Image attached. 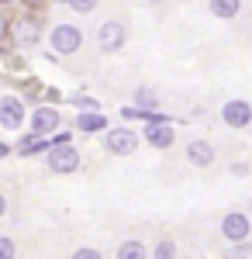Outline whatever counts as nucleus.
<instances>
[{
    "label": "nucleus",
    "instance_id": "obj_2",
    "mask_svg": "<svg viewBox=\"0 0 252 259\" xmlns=\"http://www.w3.org/2000/svg\"><path fill=\"white\" fill-rule=\"evenodd\" d=\"M49 41H52V52L56 56H73V52H79V45H83V31H79L76 24H56L49 31Z\"/></svg>",
    "mask_w": 252,
    "mask_h": 259
},
{
    "label": "nucleus",
    "instance_id": "obj_7",
    "mask_svg": "<svg viewBox=\"0 0 252 259\" xmlns=\"http://www.w3.org/2000/svg\"><path fill=\"white\" fill-rule=\"evenodd\" d=\"M0 124L7 132H18L24 124V104L18 97H0Z\"/></svg>",
    "mask_w": 252,
    "mask_h": 259
},
{
    "label": "nucleus",
    "instance_id": "obj_26",
    "mask_svg": "<svg viewBox=\"0 0 252 259\" xmlns=\"http://www.w3.org/2000/svg\"><path fill=\"white\" fill-rule=\"evenodd\" d=\"M0 4H14V0H0Z\"/></svg>",
    "mask_w": 252,
    "mask_h": 259
},
{
    "label": "nucleus",
    "instance_id": "obj_12",
    "mask_svg": "<svg viewBox=\"0 0 252 259\" xmlns=\"http://www.w3.org/2000/svg\"><path fill=\"white\" fill-rule=\"evenodd\" d=\"M14 35H18L21 45H35L41 35V28H38V21H31V18H21L18 21V28H14Z\"/></svg>",
    "mask_w": 252,
    "mask_h": 259
},
{
    "label": "nucleus",
    "instance_id": "obj_4",
    "mask_svg": "<svg viewBox=\"0 0 252 259\" xmlns=\"http://www.w3.org/2000/svg\"><path fill=\"white\" fill-rule=\"evenodd\" d=\"M104 149H107L111 156H132L138 149V135L132 128H111L107 139H104Z\"/></svg>",
    "mask_w": 252,
    "mask_h": 259
},
{
    "label": "nucleus",
    "instance_id": "obj_5",
    "mask_svg": "<svg viewBox=\"0 0 252 259\" xmlns=\"http://www.w3.org/2000/svg\"><path fill=\"white\" fill-rule=\"evenodd\" d=\"M221 121L228 128H245V124H252V104L249 100H225L221 104Z\"/></svg>",
    "mask_w": 252,
    "mask_h": 259
},
{
    "label": "nucleus",
    "instance_id": "obj_16",
    "mask_svg": "<svg viewBox=\"0 0 252 259\" xmlns=\"http://www.w3.org/2000/svg\"><path fill=\"white\" fill-rule=\"evenodd\" d=\"M142 256H145V245L142 242H124L117 249V259H142Z\"/></svg>",
    "mask_w": 252,
    "mask_h": 259
},
{
    "label": "nucleus",
    "instance_id": "obj_23",
    "mask_svg": "<svg viewBox=\"0 0 252 259\" xmlns=\"http://www.w3.org/2000/svg\"><path fill=\"white\" fill-rule=\"evenodd\" d=\"M4 35H7V18L0 14V38H4Z\"/></svg>",
    "mask_w": 252,
    "mask_h": 259
},
{
    "label": "nucleus",
    "instance_id": "obj_27",
    "mask_svg": "<svg viewBox=\"0 0 252 259\" xmlns=\"http://www.w3.org/2000/svg\"><path fill=\"white\" fill-rule=\"evenodd\" d=\"M59 4H69V0H59Z\"/></svg>",
    "mask_w": 252,
    "mask_h": 259
},
{
    "label": "nucleus",
    "instance_id": "obj_25",
    "mask_svg": "<svg viewBox=\"0 0 252 259\" xmlns=\"http://www.w3.org/2000/svg\"><path fill=\"white\" fill-rule=\"evenodd\" d=\"M7 152H11V145H7V142H0V159H4Z\"/></svg>",
    "mask_w": 252,
    "mask_h": 259
},
{
    "label": "nucleus",
    "instance_id": "obj_28",
    "mask_svg": "<svg viewBox=\"0 0 252 259\" xmlns=\"http://www.w3.org/2000/svg\"><path fill=\"white\" fill-rule=\"evenodd\" d=\"M149 4H159V0H149Z\"/></svg>",
    "mask_w": 252,
    "mask_h": 259
},
{
    "label": "nucleus",
    "instance_id": "obj_24",
    "mask_svg": "<svg viewBox=\"0 0 252 259\" xmlns=\"http://www.w3.org/2000/svg\"><path fill=\"white\" fill-rule=\"evenodd\" d=\"M4 214H7V197L0 194V218H4Z\"/></svg>",
    "mask_w": 252,
    "mask_h": 259
},
{
    "label": "nucleus",
    "instance_id": "obj_1",
    "mask_svg": "<svg viewBox=\"0 0 252 259\" xmlns=\"http://www.w3.org/2000/svg\"><path fill=\"white\" fill-rule=\"evenodd\" d=\"M45 162H49L52 173L69 177V173H76V169H79V149H76V145H69V142H52Z\"/></svg>",
    "mask_w": 252,
    "mask_h": 259
},
{
    "label": "nucleus",
    "instance_id": "obj_13",
    "mask_svg": "<svg viewBox=\"0 0 252 259\" xmlns=\"http://www.w3.org/2000/svg\"><path fill=\"white\" fill-rule=\"evenodd\" d=\"M207 7H211L214 18L232 21V18H238V11H242V0H207Z\"/></svg>",
    "mask_w": 252,
    "mask_h": 259
},
{
    "label": "nucleus",
    "instance_id": "obj_15",
    "mask_svg": "<svg viewBox=\"0 0 252 259\" xmlns=\"http://www.w3.org/2000/svg\"><path fill=\"white\" fill-rule=\"evenodd\" d=\"M135 107H142V111H155V107H159V94L149 90V87H138L135 90Z\"/></svg>",
    "mask_w": 252,
    "mask_h": 259
},
{
    "label": "nucleus",
    "instance_id": "obj_14",
    "mask_svg": "<svg viewBox=\"0 0 252 259\" xmlns=\"http://www.w3.org/2000/svg\"><path fill=\"white\" fill-rule=\"evenodd\" d=\"M38 152H49V142H45V135H28V139H21L18 145V156H38Z\"/></svg>",
    "mask_w": 252,
    "mask_h": 259
},
{
    "label": "nucleus",
    "instance_id": "obj_19",
    "mask_svg": "<svg viewBox=\"0 0 252 259\" xmlns=\"http://www.w3.org/2000/svg\"><path fill=\"white\" fill-rule=\"evenodd\" d=\"M228 256H252V242H245V239L235 242L232 249H228Z\"/></svg>",
    "mask_w": 252,
    "mask_h": 259
},
{
    "label": "nucleus",
    "instance_id": "obj_18",
    "mask_svg": "<svg viewBox=\"0 0 252 259\" xmlns=\"http://www.w3.org/2000/svg\"><path fill=\"white\" fill-rule=\"evenodd\" d=\"M173 256H176L173 242H159V245H155V259H173Z\"/></svg>",
    "mask_w": 252,
    "mask_h": 259
},
{
    "label": "nucleus",
    "instance_id": "obj_9",
    "mask_svg": "<svg viewBox=\"0 0 252 259\" xmlns=\"http://www.w3.org/2000/svg\"><path fill=\"white\" fill-rule=\"evenodd\" d=\"M173 124L170 121H149L145 124V142L149 145H155V149H170L173 145Z\"/></svg>",
    "mask_w": 252,
    "mask_h": 259
},
{
    "label": "nucleus",
    "instance_id": "obj_11",
    "mask_svg": "<svg viewBox=\"0 0 252 259\" xmlns=\"http://www.w3.org/2000/svg\"><path fill=\"white\" fill-rule=\"evenodd\" d=\"M76 132H83V135H94V132H107V118L100 114L97 107H90V111H83L76 118Z\"/></svg>",
    "mask_w": 252,
    "mask_h": 259
},
{
    "label": "nucleus",
    "instance_id": "obj_20",
    "mask_svg": "<svg viewBox=\"0 0 252 259\" xmlns=\"http://www.w3.org/2000/svg\"><path fill=\"white\" fill-rule=\"evenodd\" d=\"M14 252H18V249H14V242L0 235V259H14Z\"/></svg>",
    "mask_w": 252,
    "mask_h": 259
},
{
    "label": "nucleus",
    "instance_id": "obj_8",
    "mask_svg": "<svg viewBox=\"0 0 252 259\" xmlns=\"http://www.w3.org/2000/svg\"><path fill=\"white\" fill-rule=\"evenodd\" d=\"M59 111L56 107H35L31 111V132L35 135H56V128H59Z\"/></svg>",
    "mask_w": 252,
    "mask_h": 259
},
{
    "label": "nucleus",
    "instance_id": "obj_17",
    "mask_svg": "<svg viewBox=\"0 0 252 259\" xmlns=\"http://www.w3.org/2000/svg\"><path fill=\"white\" fill-rule=\"evenodd\" d=\"M100 0H69V7L76 11V14H90V11H97Z\"/></svg>",
    "mask_w": 252,
    "mask_h": 259
},
{
    "label": "nucleus",
    "instance_id": "obj_3",
    "mask_svg": "<svg viewBox=\"0 0 252 259\" xmlns=\"http://www.w3.org/2000/svg\"><path fill=\"white\" fill-rule=\"evenodd\" d=\"M124 41H128V28H124L121 21H104V24L97 28L100 52H121V49H124Z\"/></svg>",
    "mask_w": 252,
    "mask_h": 259
},
{
    "label": "nucleus",
    "instance_id": "obj_22",
    "mask_svg": "<svg viewBox=\"0 0 252 259\" xmlns=\"http://www.w3.org/2000/svg\"><path fill=\"white\" fill-rule=\"evenodd\" d=\"M76 259H100L97 249H76Z\"/></svg>",
    "mask_w": 252,
    "mask_h": 259
},
{
    "label": "nucleus",
    "instance_id": "obj_10",
    "mask_svg": "<svg viewBox=\"0 0 252 259\" xmlns=\"http://www.w3.org/2000/svg\"><path fill=\"white\" fill-rule=\"evenodd\" d=\"M187 159L194 162V166H200V169L211 166V162H214V145H211V142H204V139H194L190 145H187Z\"/></svg>",
    "mask_w": 252,
    "mask_h": 259
},
{
    "label": "nucleus",
    "instance_id": "obj_21",
    "mask_svg": "<svg viewBox=\"0 0 252 259\" xmlns=\"http://www.w3.org/2000/svg\"><path fill=\"white\" fill-rule=\"evenodd\" d=\"M73 104H76V107H83V111L97 107V100H94V97H83V94H76V97H73Z\"/></svg>",
    "mask_w": 252,
    "mask_h": 259
},
{
    "label": "nucleus",
    "instance_id": "obj_6",
    "mask_svg": "<svg viewBox=\"0 0 252 259\" xmlns=\"http://www.w3.org/2000/svg\"><path fill=\"white\" fill-rule=\"evenodd\" d=\"M221 235L228 242H242L252 235V225H249V214H242V211H228L225 218H221Z\"/></svg>",
    "mask_w": 252,
    "mask_h": 259
}]
</instances>
